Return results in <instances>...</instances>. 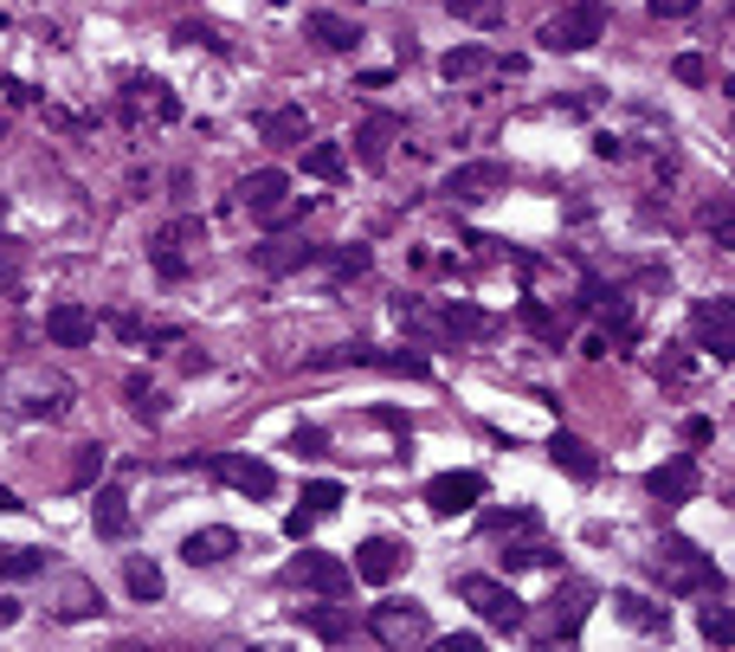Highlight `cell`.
I'll return each mask as SVG.
<instances>
[{
  "label": "cell",
  "instance_id": "cell-1",
  "mask_svg": "<svg viewBox=\"0 0 735 652\" xmlns=\"http://www.w3.org/2000/svg\"><path fill=\"white\" fill-rule=\"evenodd\" d=\"M72 407V382L45 362H13L0 375V421H59Z\"/></svg>",
  "mask_w": 735,
  "mask_h": 652
},
{
  "label": "cell",
  "instance_id": "cell-2",
  "mask_svg": "<svg viewBox=\"0 0 735 652\" xmlns=\"http://www.w3.org/2000/svg\"><path fill=\"white\" fill-rule=\"evenodd\" d=\"M652 576L664 581V594H710V588L723 594V569L691 537H664L659 556H652Z\"/></svg>",
  "mask_w": 735,
  "mask_h": 652
},
{
  "label": "cell",
  "instance_id": "cell-3",
  "mask_svg": "<svg viewBox=\"0 0 735 652\" xmlns=\"http://www.w3.org/2000/svg\"><path fill=\"white\" fill-rule=\"evenodd\" d=\"M368 633L394 652L426 646V640H433V614H426V601H413V594H387V601L368 608Z\"/></svg>",
  "mask_w": 735,
  "mask_h": 652
},
{
  "label": "cell",
  "instance_id": "cell-4",
  "mask_svg": "<svg viewBox=\"0 0 735 652\" xmlns=\"http://www.w3.org/2000/svg\"><path fill=\"white\" fill-rule=\"evenodd\" d=\"M607 27H613L607 0H568V7H561L536 39H542V52H588V45L607 39Z\"/></svg>",
  "mask_w": 735,
  "mask_h": 652
},
{
  "label": "cell",
  "instance_id": "cell-5",
  "mask_svg": "<svg viewBox=\"0 0 735 652\" xmlns=\"http://www.w3.org/2000/svg\"><path fill=\"white\" fill-rule=\"evenodd\" d=\"M452 588H458V601H465V608H478L484 627H504V633H516V627L529 620L522 594H516L510 581H497V576H452Z\"/></svg>",
  "mask_w": 735,
  "mask_h": 652
},
{
  "label": "cell",
  "instance_id": "cell-6",
  "mask_svg": "<svg viewBox=\"0 0 735 652\" xmlns=\"http://www.w3.org/2000/svg\"><path fill=\"white\" fill-rule=\"evenodd\" d=\"M284 581H291V588H310V594H323V601H342V594L355 588V569H349L342 556H330V549H310V542H303V556L284 569Z\"/></svg>",
  "mask_w": 735,
  "mask_h": 652
},
{
  "label": "cell",
  "instance_id": "cell-7",
  "mask_svg": "<svg viewBox=\"0 0 735 652\" xmlns=\"http://www.w3.org/2000/svg\"><path fill=\"white\" fill-rule=\"evenodd\" d=\"M504 188H510V168H504V162H458L439 182V194L452 207H478V200H490V194H504Z\"/></svg>",
  "mask_w": 735,
  "mask_h": 652
},
{
  "label": "cell",
  "instance_id": "cell-8",
  "mask_svg": "<svg viewBox=\"0 0 735 652\" xmlns=\"http://www.w3.org/2000/svg\"><path fill=\"white\" fill-rule=\"evenodd\" d=\"M200 239H207V227H200L194 214L168 220V227H162L155 239H148V266L162 271L168 284H182V278H187V252H182V246H200Z\"/></svg>",
  "mask_w": 735,
  "mask_h": 652
},
{
  "label": "cell",
  "instance_id": "cell-9",
  "mask_svg": "<svg viewBox=\"0 0 735 652\" xmlns=\"http://www.w3.org/2000/svg\"><path fill=\"white\" fill-rule=\"evenodd\" d=\"M207 472H214L220 485H232L239 498H271V491H278V472L265 459H252V453H214Z\"/></svg>",
  "mask_w": 735,
  "mask_h": 652
},
{
  "label": "cell",
  "instance_id": "cell-10",
  "mask_svg": "<svg viewBox=\"0 0 735 652\" xmlns=\"http://www.w3.org/2000/svg\"><path fill=\"white\" fill-rule=\"evenodd\" d=\"M691 330H697V343L710 349L716 362L735 355V304L729 298H697V304H691Z\"/></svg>",
  "mask_w": 735,
  "mask_h": 652
},
{
  "label": "cell",
  "instance_id": "cell-11",
  "mask_svg": "<svg viewBox=\"0 0 735 652\" xmlns=\"http://www.w3.org/2000/svg\"><path fill=\"white\" fill-rule=\"evenodd\" d=\"M484 472H439L433 485H426V504H433V517H458V510H472L484 504Z\"/></svg>",
  "mask_w": 735,
  "mask_h": 652
},
{
  "label": "cell",
  "instance_id": "cell-12",
  "mask_svg": "<svg viewBox=\"0 0 735 652\" xmlns=\"http://www.w3.org/2000/svg\"><path fill=\"white\" fill-rule=\"evenodd\" d=\"M232 194H239V207H246L252 220H278V207H284V194H291V175H284V168H252Z\"/></svg>",
  "mask_w": 735,
  "mask_h": 652
},
{
  "label": "cell",
  "instance_id": "cell-13",
  "mask_svg": "<svg viewBox=\"0 0 735 652\" xmlns=\"http://www.w3.org/2000/svg\"><path fill=\"white\" fill-rule=\"evenodd\" d=\"M317 252H323V246H310V239H297V232H278V239L252 246V266L265 271V278H284V271L317 266Z\"/></svg>",
  "mask_w": 735,
  "mask_h": 652
},
{
  "label": "cell",
  "instance_id": "cell-14",
  "mask_svg": "<svg viewBox=\"0 0 735 652\" xmlns=\"http://www.w3.org/2000/svg\"><path fill=\"white\" fill-rule=\"evenodd\" d=\"M697 459H691V453H677V459H664V465H652V472H645V491H652V498L659 504H691L697 498Z\"/></svg>",
  "mask_w": 735,
  "mask_h": 652
},
{
  "label": "cell",
  "instance_id": "cell-15",
  "mask_svg": "<svg viewBox=\"0 0 735 652\" xmlns=\"http://www.w3.org/2000/svg\"><path fill=\"white\" fill-rule=\"evenodd\" d=\"M45 343H59V349H91V343H97V310H84V304H52V310H45Z\"/></svg>",
  "mask_w": 735,
  "mask_h": 652
},
{
  "label": "cell",
  "instance_id": "cell-16",
  "mask_svg": "<svg viewBox=\"0 0 735 652\" xmlns=\"http://www.w3.org/2000/svg\"><path fill=\"white\" fill-rule=\"evenodd\" d=\"M349 569H355V581H374V588H381V581H394L406 569V542L368 537L362 549H355V562H349Z\"/></svg>",
  "mask_w": 735,
  "mask_h": 652
},
{
  "label": "cell",
  "instance_id": "cell-17",
  "mask_svg": "<svg viewBox=\"0 0 735 652\" xmlns=\"http://www.w3.org/2000/svg\"><path fill=\"white\" fill-rule=\"evenodd\" d=\"M406 123L394 111H374L355 123V155H362V168H387V149H394V136H401Z\"/></svg>",
  "mask_w": 735,
  "mask_h": 652
},
{
  "label": "cell",
  "instance_id": "cell-18",
  "mask_svg": "<svg viewBox=\"0 0 735 652\" xmlns=\"http://www.w3.org/2000/svg\"><path fill=\"white\" fill-rule=\"evenodd\" d=\"M91 524H97V537H104V542H130V530H136V517H130V498H123V485H97V504H91Z\"/></svg>",
  "mask_w": 735,
  "mask_h": 652
},
{
  "label": "cell",
  "instance_id": "cell-19",
  "mask_svg": "<svg viewBox=\"0 0 735 652\" xmlns=\"http://www.w3.org/2000/svg\"><path fill=\"white\" fill-rule=\"evenodd\" d=\"M52 614H59V620L104 614V588H97L91 576H65V581H59V594H52Z\"/></svg>",
  "mask_w": 735,
  "mask_h": 652
},
{
  "label": "cell",
  "instance_id": "cell-20",
  "mask_svg": "<svg viewBox=\"0 0 735 652\" xmlns=\"http://www.w3.org/2000/svg\"><path fill=\"white\" fill-rule=\"evenodd\" d=\"M549 459L561 465L574 485H593V478H600V459H593V446L581 439V433H555V439H549Z\"/></svg>",
  "mask_w": 735,
  "mask_h": 652
},
{
  "label": "cell",
  "instance_id": "cell-21",
  "mask_svg": "<svg viewBox=\"0 0 735 652\" xmlns=\"http://www.w3.org/2000/svg\"><path fill=\"white\" fill-rule=\"evenodd\" d=\"M182 556L194 562V569H214V562H226V556H239V530L207 524V530H194V537L182 542Z\"/></svg>",
  "mask_w": 735,
  "mask_h": 652
},
{
  "label": "cell",
  "instance_id": "cell-22",
  "mask_svg": "<svg viewBox=\"0 0 735 652\" xmlns=\"http://www.w3.org/2000/svg\"><path fill=\"white\" fill-rule=\"evenodd\" d=\"M297 620L323 640V646H342V640H355V614L349 608H335V601H323V608H297Z\"/></svg>",
  "mask_w": 735,
  "mask_h": 652
},
{
  "label": "cell",
  "instance_id": "cell-23",
  "mask_svg": "<svg viewBox=\"0 0 735 652\" xmlns=\"http://www.w3.org/2000/svg\"><path fill=\"white\" fill-rule=\"evenodd\" d=\"M303 33L317 39L323 52H355V45H362V27H355V20H342V13H310V20H303Z\"/></svg>",
  "mask_w": 735,
  "mask_h": 652
},
{
  "label": "cell",
  "instance_id": "cell-24",
  "mask_svg": "<svg viewBox=\"0 0 735 652\" xmlns=\"http://www.w3.org/2000/svg\"><path fill=\"white\" fill-rule=\"evenodd\" d=\"M258 130H265V143H284V149H303V136H310V116H303V104H284V111H265L258 116Z\"/></svg>",
  "mask_w": 735,
  "mask_h": 652
},
{
  "label": "cell",
  "instance_id": "cell-25",
  "mask_svg": "<svg viewBox=\"0 0 735 652\" xmlns=\"http://www.w3.org/2000/svg\"><path fill=\"white\" fill-rule=\"evenodd\" d=\"M613 614H620L625 627H639V633H664V627H671V614H664V608H652L645 594H632V588H620V594H613Z\"/></svg>",
  "mask_w": 735,
  "mask_h": 652
},
{
  "label": "cell",
  "instance_id": "cell-26",
  "mask_svg": "<svg viewBox=\"0 0 735 652\" xmlns=\"http://www.w3.org/2000/svg\"><path fill=\"white\" fill-rule=\"evenodd\" d=\"M303 175H310V182H342V175H349V149H342V143H310V149H303Z\"/></svg>",
  "mask_w": 735,
  "mask_h": 652
},
{
  "label": "cell",
  "instance_id": "cell-27",
  "mask_svg": "<svg viewBox=\"0 0 735 652\" xmlns=\"http://www.w3.org/2000/svg\"><path fill=\"white\" fill-rule=\"evenodd\" d=\"M123 581H130V594H136V601H162V594H168V581H162V569H155V562H148V556H130V562H123Z\"/></svg>",
  "mask_w": 735,
  "mask_h": 652
},
{
  "label": "cell",
  "instance_id": "cell-28",
  "mask_svg": "<svg viewBox=\"0 0 735 652\" xmlns=\"http://www.w3.org/2000/svg\"><path fill=\"white\" fill-rule=\"evenodd\" d=\"M317 266H330V278L342 284V278H362V271L374 266V252H368V246H323Z\"/></svg>",
  "mask_w": 735,
  "mask_h": 652
},
{
  "label": "cell",
  "instance_id": "cell-29",
  "mask_svg": "<svg viewBox=\"0 0 735 652\" xmlns=\"http://www.w3.org/2000/svg\"><path fill=\"white\" fill-rule=\"evenodd\" d=\"M123 394H130V414H136V421H162V414H168V394L148 387V375H130Z\"/></svg>",
  "mask_w": 735,
  "mask_h": 652
},
{
  "label": "cell",
  "instance_id": "cell-30",
  "mask_svg": "<svg viewBox=\"0 0 735 652\" xmlns=\"http://www.w3.org/2000/svg\"><path fill=\"white\" fill-rule=\"evenodd\" d=\"M478 72H490V52H484V45H452L439 59V77H452V84H458V77H478Z\"/></svg>",
  "mask_w": 735,
  "mask_h": 652
},
{
  "label": "cell",
  "instance_id": "cell-31",
  "mask_svg": "<svg viewBox=\"0 0 735 652\" xmlns=\"http://www.w3.org/2000/svg\"><path fill=\"white\" fill-rule=\"evenodd\" d=\"M45 562H52V556H45V549H33V542H27V549H0V576H7V581L45 576Z\"/></svg>",
  "mask_w": 735,
  "mask_h": 652
},
{
  "label": "cell",
  "instance_id": "cell-32",
  "mask_svg": "<svg viewBox=\"0 0 735 652\" xmlns=\"http://www.w3.org/2000/svg\"><path fill=\"white\" fill-rule=\"evenodd\" d=\"M555 562H561V549H555V542H510V549H504V569H555Z\"/></svg>",
  "mask_w": 735,
  "mask_h": 652
},
{
  "label": "cell",
  "instance_id": "cell-33",
  "mask_svg": "<svg viewBox=\"0 0 735 652\" xmlns=\"http://www.w3.org/2000/svg\"><path fill=\"white\" fill-rule=\"evenodd\" d=\"M368 369H387V375H413V382H426V375H433V362H426L420 349H394V355H387V349H374V362H368Z\"/></svg>",
  "mask_w": 735,
  "mask_h": 652
},
{
  "label": "cell",
  "instance_id": "cell-34",
  "mask_svg": "<svg viewBox=\"0 0 735 652\" xmlns=\"http://www.w3.org/2000/svg\"><path fill=\"white\" fill-rule=\"evenodd\" d=\"M104 465H111V453H104V446H77V459H72V491H91V485L104 478Z\"/></svg>",
  "mask_w": 735,
  "mask_h": 652
},
{
  "label": "cell",
  "instance_id": "cell-35",
  "mask_svg": "<svg viewBox=\"0 0 735 652\" xmlns=\"http://www.w3.org/2000/svg\"><path fill=\"white\" fill-rule=\"evenodd\" d=\"M452 20H472V27H497L504 20V0H445Z\"/></svg>",
  "mask_w": 735,
  "mask_h": 652
},
{
  "label": "cell",
  "instance_id": "cell-36",
  "mask_svg": "<svg viewBox=\"0 0 735 652\" xmlns=\"http://www.w3.org/2000/svg\"><path fill=\"white\" fill-rule=\"evenodd\" d=\"M697 627H703V640H716V646H729V640H735V620H729L723 601H710V608L697 614Z\"/></svg>",
  "mask_w": 735,
  "mask_h": 652
},
{
  "label": "cell",
  "instance_id": "cell-37",
  "mask_svg": "<svg viewBox=\"0 0 735 652\" xmlns=\"http://www.w3.org/2000/svg\"><path fill=\"white\" fill-rule=\"evenodd\" d=\"M335 504H342V485H335V478H317V485H303V510H310V517H330Z\"/></svg>",
  "mask_w": 735,
  "mask_h": 652
},
{
  "label": "cell",
  "instance_id": "cell-38",
  "mask_svg": "<svg viewBox=\"0 0 735 652\" xmlns=\"http://www.w3.org/2000/svg\"><path fill=\"white\" fill-rule=\"evenodd\" d=\"M522 323H529V330H536V337H542V343H561V323H555L549 310H542V298H522Z\"/></svg>",
  "mask_w": 735,
  "mask_h": 652
},
{
  "label": "cell",
  "instance_id": "cell-39",
  "mask_svg": "<svg viewBox=\"0 0 735 652\" xmlns=\"http://www.w3.org/2000/svg\"><path fill=\"white\" fill-rule=\"evenodd\" d=\"M703 227L716 232V252H735V220H729V200H710V214H703Z\"/></svg>",
  "mask_w": 735,
  "mask_h": 652
},
{
  "label": "cell",
  "instance_id": "cell-40",
  "mask_svg": "<svg viewBox=\"0 0 735 652\" xmlns=\"http://www.w3.org/2000/svg\"><path fill=\"white\" fill-rule=\"evenodd\" d=\"M291 453H297V459H323V453H330V433H323V426H297Z\"/></svg>",
  "mask_w": 735,
  "mask_h": 652
},
{
  "label": "cell",
  "instance_id": "cell-41",
  "mask_svg": "<svg viewBox=\"0 0 735 652\" xmlns=\"http://www.w3.org/2000/svg\"><path fill=\"white\" fill-rule=\"evenodd\" d=\"M484 530H490V537H510V530H536V510H490V517H484Z\"/></svg>",
  "mask_w": 735,
  "mask_h": 652
},
{
  "label": "cell",
  "instance_id": "cell-42",
  "mask_svg": "<svg viewBox=\"0 0 735 652\" xmlns=\"http://www.w3.org/2000/svg\"><path fill=\"white\" fill-rule=\"evenodd\" d=\"M671 72H677V84H710V59L703 52H677Z\"/></svg>",
  "mask_w": 735,
  "mask_h": 652
},
{
  "label": "cell",
  "instance_id": "cell-43",
  "mask_svg": "<svg viewBox=\"0 0 735 652\" xmlns=\"http://www.w3.org/2000/svg\"><path fill=\"white\" fill-rule=\"evenodd\" d=\"M136 343H143L148 355H162V349H175V343H182V323H155V330L143 323V337H136Z\"/></svg>",
  "mask_w": 735,
  "mask_h": 652
},
{
  "label": "cell",
  "instance_id": "cell-44",
  "mask_svg": "<svg viewBox=\"0 0 735 652\" xmlns=\"http://www.w3.org/2000/svg\"><path fill=\"white\" fill-rule=\"evenodd\" d=\"M20 284V239H0V291Z\"/></svg>",
  "mask_w": 735,
  "mask_h": 652
},
{
  "label": "cell",
  "instance_id": "cell-45",
  "mask_svg": "<svg viewBox=\"0 0 735 652\" xmlns=\"http://www.w3.org/2000/svg\"><path fill=\"white\" fill-rule=\"evenodd\" d=\"M175 39H182V45H207V52H226V39L214 33V27H194V20H187V27H175Z\"/></svg>",
  "mask_w": 735,
  "mask_h": 652
},
{
  "label": "cell",
  "instance_id": "cell-46",
  "mask_svg": "<svg viewBox=\"0 0 735 652\" xmlns=\"http://www.w3.org/2000/svg\"><path fill=\"white\" fill-rule=\"evenodd\" d=\"M664 349H671V355H659V375H671V382H677V375H691V355H684L677 343H664Z\"/></svg>",
  "mask_w": 735,
  "mask_h": 652
},
{
  "label": "cell",
  "instance_id": "cell-47",
  "mask_svg": "<svg viewBox=\"0 0 735 652\" xmlns=\"http://www.w3.org/2000/svg\"><path fill=\"white\" fill-rule=\"evenodd\" d=\"M374 421L387 426V433H401V439H413V421H406L401 407H374Z\"/></svg>",
  "mask_w": 735,
  "mask_h": 652
},
{
  "label": "cell",
  "instance_id": "cell-48",
  "mask_svg": "<svg viewBox=\"0 0 735 652\" xmlns=\"http://www.w3.org/2000/svg\"><path fill=\"white\" fill-rule=\"evenodd\" d=\"M703 0H652V13H659V20H684V13H697Z\"/></svg>",
  "mask_w": 735,
  "mask_h": 652
},
{
  "label": "cell",
  "instance_id": "cell-49",
  "mask_svg": "<svg viewBox=\"0 0 735 652\" xmlns=\"http://www.w3.org/2000/svg\"><path fill=\"white\" fill-rule=\"evenodd\" d=\"M684 439H691V446H710V439H716V421H684Z\"/></svg>",
  "mask_w": 735,
  "mask_h": 652
},
{
  "label": "cell",
  "instance_id": "cell-50",
  "mask_svg": "<svg viewBox=\"0 0 735 652\" xmlns=\"http://www.w3.org/2000/svg\"><path fill=\"white\" fill-rule=\"evenodd\" d=\"M111 330L123 337V343H136V337H143V317H130V310H123V317H111Z\"/></svg>",
  "mask_w": 735,
  "mask_h": 652
},
{
  "label": "cell",
  "instance_id": "cell-51",
  "mask_svg": "<svg viewBox=\"0 0 735 652\" xmlns=\"http://www.w3.org/2000/svg\"><path fill=\"white\" fill-rule=\"evenodd\" d=\"M284 530H291V537L303 542L310 530H317V517H310V510H291V517H284Z\"/></svg>",
  "mask_w": 735,
  "mask_h": 652
},
{
  "label": "cell",
  "instance_id": "cell-52",
  "mask_svg": "<svg viewBox=\"0 0 735 652\" xmlns=\"http://www.w3.org/2000/svg\"><path fill=\"white\" fill-rule=\"evenodd\" d=\"M593 155H600V162H620L625 143H620V136H593Z\"/></svg>",
  "mask_w": 735,
  "mask_h": 652
},
{
  "label": "cell",
  "instance_id": "cell-53",
  "mask_svg": "<svg viewBox=\"0 0 735 652\" xmlns=\"http://www.w3.org/2000/svg\"><path fill=\"white\" fill-rule=\"evenodd\" d=\"M478 646H484L478 633H452V640H439V652H478Z\"/></svg>",
  "mask_w": 735,
  "mask_h": 652
},
{
  "label": "cell",
  "instance_id": "cell-54",
  "mask_svg": "<svg viewBox=\"0 0 735 652\" xmlns=\"http://www.w3.org/2000/svg\"><path fill=\"white\" fill-rule=\"evenodd\" d=\"M20 620V601H0V627H13Z\"/></svg>",
  "mask_w": 735,
  "mask_h": 652
},
{
  "label": "cell",
  "instance_id": "cell-55",
  "mask_svg": "<svg viewBox=\"0 0 735 652\" xmlns=\"http://www.w3.org/2000/svg\"><path fill=\"white\" fill-rule=\"evenodd\" d=\"M0 510H27V504H20L13 491H7V485H0Z\"/></svg>",
  "mask_w": 735,
  "mask_h": 652
}]
</instances>
